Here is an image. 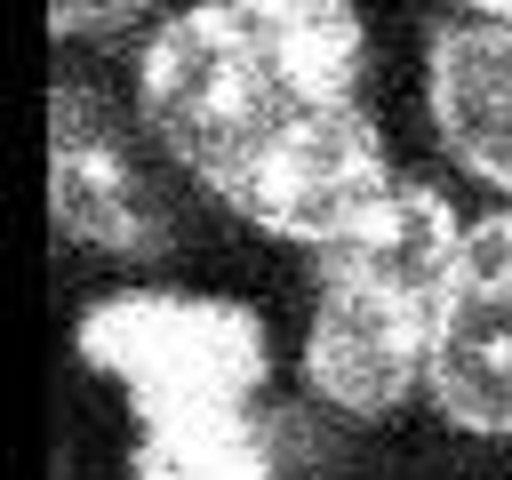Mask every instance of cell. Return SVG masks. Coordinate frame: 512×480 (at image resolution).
<instances>
[{
  "instance_id": "cell-1",
  "label": "cell",
  "mask_w": 512,
  "mask_h": 480,
  "mask_svg": "<svg viewBox=\"0 0 512 480\" xmlns=\"http://www.w3.org/2000/svg\"><path fill=\"white\" fill-rule=\"evenodd\" d=\"M360 64L368 32L336 0H208L144 40L136 112L240 224L320 256L400 192Z\"/></svg>"
},
{
  "instance_id": "cell-2",
  "label": "cell",
  "mask_w": 512,
  "mask_h": 480,
  "mask_svg": "<svg viewBox=\"0 0 512 480\" xmlns=\"http://www.w3.org/2000/svg\"><path fill=\"white\" fill-rule=\"evenodd\" d=\"M456 248H464V216L432 184L400 176V192L352 240L312 256L304 384L320 408H336L344 424H376L424 384Z\"/></svg>"
},
{
  "instance_id": "cell-3",
  "label": "cell",
  "mask_w": 512,
  "mask_h": 480,
  "mask_svg": "<svg viewBox=\"0 0 512 480\" xmlns=\"http://www.w3.org/2000/svg\"><path fill=\"white\" fill-rule=\"evenodd\" d=\"M72 352L128 392L136 432L264 408V376H272L264 312L240 296H200V288L96 296L72 328Z\"/></svg>"
},
{
  "instance_id": "cell-4",
  "label": "cell",
  "mask_w": 512,
  "mask_h": 480,
  "mask_svg": "<svg viewBox=\"0 0 512 480\" xmlns=\"http://www.w3.org/2000/svg\"><path fill=\"white\" fill-rule=\"evenodd\" d=\"M48 216L64 240H88L104 256H168L176 248V216H168L136 136L88 80L48 88Z\"/></svg>"
},
{
  "instance_id": "cell-5",
  "label": "cell",
  "mask_w": 512,
  "mask_h": 480,
  "mask_svg": "<svg viewBox=\"0 0 512 480\" xmlns=\"http://www.w3.org/2000/svg\"><path fill=\"white\" fill-rule=\"evenodd\" d=\"M424 400L448 432L512 440V208L464 224L424 360Z\"/></svg>"
},
{
  "instance_id": "cell-6",
  "label": "cell",
  "mask_w": 512,
  "mask_h": 480,
  "mask_svg": "<svg viewBox=\"0 0 512 480\" xmlns=\"http://www.w3.org/2000/svg\"><path fill=\"white\" fill-rule=\"evenodd\" d=\"M424 104L440 144L496 192H512V8H464L424 48Z\"/></svg>"
},
{
  "instance_id": "cell-7",
  "label": "cell",
  "mask_w": 512,
  "mask_h": 480,
  "mask_svg": "<svg viewBox=\"0 0 512 480\" xmlns=\"http://www.w3.org/2000/svg\"><path fill=\"white\" fill-rule=\"evenodd\" d=\"M296 416L288 408H240L208 424H160L136 432L128 480H288L296 464Z\"/></svg>"
}]
</instances>
